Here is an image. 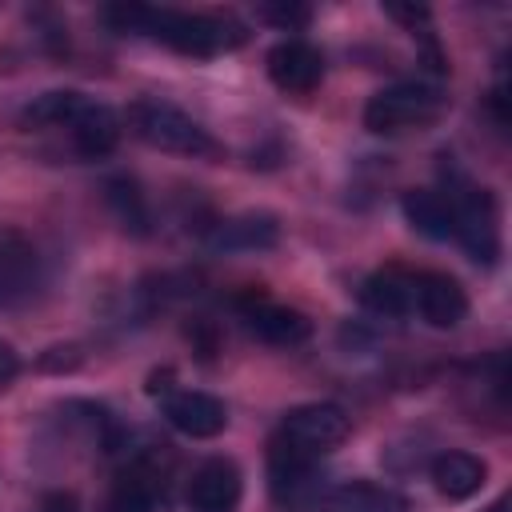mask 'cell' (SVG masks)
<instances>
[{"label": "cell", "mask_w": 512, "mask_h": 512, "mask_svg": "<svg viewBox=\"0 0 512 512\" xmlns=\"http://www.w3.org/2000/svg\"><path fill=\"white\" fill-rule=\"evenodd\" d=\"M256 16L284 28V32H296L312 20V8L308 4H288V0H264V4H256Z\"/></svg>", "instance_id": "22"}, {"label": "cell", "mask_w": 512, "mask_h": 512, "mask_svg": "<svg viewBox=\"0 0 512 512\" xmlns=\"http://www.w3.org/2000/svg\"><path fill=\"white\" fill-rule=\"evenodd\" d=\"M80 104H84V92H76V88H56V92L36 96V100L20 112V124H24V128H68L72 116L80 112Z\"/></svg>", "instance_id": "20"}, {"label": "cell", "mask_w": 512, "mask_h": 512, "mask_svg": "<svg viewBox=\"0 0 512 512\" xmlns=\"http://www.w3.org/2000/svg\"><path fill=\"white\" fill-rule=\"evenodd\" d=\"M408 224L428 240H452V204L436 188H412L400 200Z\"/></svg>", "instance_id": "17"}, {"label": "cell", "mask_w": 512, "mask_h": 512, "mask_svg": "<svg viewBox=\"0 0 512 512\" xmlns=\"http://www.w3.org/2000/svg\"><path fill=\"white\" fill-rule=\"evenodd\" d=\"M104 200L116 212V220L124 224V232H132V236H148L152 232V208H148V200H144V192H140V184L132 176L104 180Z\"/></svg>", "instance_id": "19"}, {"label": "cell", "mask_w": 512, "mask_h": 512, "mask_svg": "<svg viewBox=\"0 0 512 512\" xmlns=\"http://www.w3.org/2000/svg\"><path fill=\"white\" fill-rule=\"evenodd\" d=\"M444 108H448V96L440 88L420 84V80H404V84L380 88L364 104V128L376 132V136L424 132L444 116Z\"/></svg>", "instance_id": "3"}, {"label": "cell", "mask_w": 512, "mask_h": 512, "mask_svg": "<svg viewBox=\"0 0 512 512\" xmlns=\"http://www.w3.org/2000/svg\"><path fill=\"white\" fill-rule=\"evenodd\" d=\"M160 412L180 436H192V440H212L228 428L224 400H216L212 392H200V388H168L160 396Z\"/></svg>", "instance_id": "7"}, {"label": "cell", "mask_w": 512, "mask_h": 512, "mask_svg": "<svg viewBox=\"0 0 512 512\" xmlns=\"http://www.w3.org/2000/svg\"><path fill=\"white\" fill-rule=\"evenodd\" d=\"M240 308V320L244 328L264 340V344H276V348H292V344H304L312 336V320L300 312V308H288V304H276L268 300L264 292H244L236 300Z\"/></svg>", "instance_id": "6"}, {"label": "cell", "mask_w": 512, "mask_h": 512, "mask_svg": "<svg viewBox=\"0 0 512 512\" xmlns=\"http://www.w3.org/2000/svg\"><path fill=\"white\" fill-rule=\"evenodd\" d=\"M412 312L432 328H456L468 316V292L448 272H416Z\"/></svg>", "instance_id": "12"}, {"label": "cell", "mask_w": 512, "mask_h": 512, "mask_svg": "<svg viewBox=\"0 0 512 512\" xmlns=\"http://www.w3.org/2000/svg\"><path fill=\"white\" fill-rule=\"evenodd\" d=\"M80 348L76 344H56V348H48L44 356H40V368L44 372H72V368H80Z\"/></svg>", "instance_id": "23"}, {"label": "cell", "mask_w": 512, "mask_h": 512, "mask_svg": "<svg viewBox=\"0 0 512 512\" xmlns=\"http://www.w3.org/2000/svg\"><path fill=\"white\" fill-rule=\"evenodd\" d=\"M244 496V476L228 456L204 460L188 480V512H236Z\"/></svg>", "instance_id": "11"}, {"label": "cell", "mask_w": 512, "mask_h": 512, "mask_svg": "<svg viewBox=\"0 0 512 512\" xmlns=\"http://www.w3.org/2000/svg\"><path fill=\"white\" fill-rule=\"evenodd\" d=\"M328 508L332 512H408L412 504L396 488H384L372 480H348L328 492Z\"/></svg>", "instance_id": "18"}, {"label": "cell", "mask_w": 512, "mask_h": 512, "mask_svg": "<svg viewBox=\"0 0 512 512\" xmlns=\"http://www.w3.org/2000/svg\"><path fill=\"white\" fill-rule=\"evenodd\" d=\"M444 196L452 204V240L464 244V252L476 264H496L500 256V212L488 188L472 184L456 164H444Z\"/></svg>", "instance_id": "2"}, {"label": "cell", "mask_w": 512, "mask_h": 512, "mask_svg": "<svg viewBox=\"0 0 512 512\" xmlns=\"http://www.w3.org/2000/svg\"><path fill=\"white\" fill-rule=\"evenodd\" d=\"M508 504H512V500H508V496H500V500H492L484 512H508Z\"/></svg>", "instance_id": "26"}, {"label": "cell", "mask_w": 512, "mask_h": 512, "mask_svg": "<svg viewBox=\"0 0 512 512\" xmlns=\"http://www.w3.org/2000/svg\"><path fill=\"white\" fill-rule=\"evenodd\" d=\"M128 128L132 136H140L144 144L160 148V152H180V156H216V140L208 136V128L200 120H192L188 112H180L176 104L164 100H132L128 104Z\"/></svg>", "instance_id": "4"}, {"label": "cell", "mask_w": 512, "mask_h": 512, "mask_svg": "<svg viewBox=\"0 0 512 512\" xmlns=\"http://www.w3.org/2000/svg\"><path fill=\"white\" fill-rule=\"evenodd\" d=\"M108 512H152V488L144 476H124L112 496H108Z\"/></svg>", "instance_id": "21"}, {"label": "cell", "mask_w": 512, "mask_h": 512, "mask_svg": "<svg viewBox=\"0 0 512 512\" xmlns=\"http://www.w3.org/2000/svg\"><path fill=\"white\" fill-rule=\"evenodd\" d=\"M16 376H20V356L8 340H0V388H8Z\"/></svg>", "instance_id": "25"}, {"label": "cell", "mask_w": 512, "mask_h": 512, "mask_svg": "<svg viewBox=\"0 0 512 512\" xmlns=\"http://www.w3.org/2000/svg\"><path fill=\"white\" fill-rule=\"evenodd\" d=\"M416 300V272L380 268L360 284V304L376 316H408Z\"/></svg>", "instance_id": "15"}, {"label": "cell", "mask_w": 512, "mask_h": 512, "mask_svg": "<svg viewBox=\"0 0 512 512\" xmlns=\"http://www.w3.org/2000/svg\"><path fill=\"white\" fill-rule=\"evenodd\" d=\"M348 412L340 404H300L280 420L276 440H284L288 448L320 460L324 452L340 448L348 440Z\"/></svg>", "instance_id": "5"}, {"label": "cell", "mask_w": 512, "mask_h": 512, "mask_svg": "<svg viewBox=\"0 0 512 512\" xmlns=\"http://www.w3.org/2000/svg\"><path fill=\"white\" fill-rule=\"evenodd\" d=\"M484 480H488V464L480 456H472V452H440L432 460V484L448 500L476 496L484 488Z\"/></svg>", "instance_id": "16"}, {"label": "cell", "mask_w": 512, "mask_h": 512, "mask_svg": "<svg viewBox=\"0 0 512 512\" xmlns=\"http://www.w3.org/2000/svg\"><path fill=\"white\" fill-rule=\"evenodd\" d=\"M276 240H280V220L272 212H240V216H228L208 236V244L216 252H264V248H276Z\"/></svg>", "instance_id": "14"}, {"label": "cell", "mask_w": 512, "mask_h": 512, "mask_svg": "<svg viewBox=\"0 0 512 512\" xmlns=\"http://www.w3.org/2000/svg\"><path fill=\"white\" fill-rule=\"evenodd\" d=\"M268 488L280 508H308L316 500V460L288 448L284 440H272L268 448Z\"/></svg>", "instance_id": "8"}, {"label": "cell", "mask_w": 512, "mask_h": 512, "mask_svg": "<svg viewBox=\"0 0 512 512\" xmlns=\"http://www.w3.org/2000/svg\"><path fill=\"white\" fill-rule=\"evenodd\" d=\"M104 20L116 32L132 36H152L168 44L180 56H224L236 52L248 40V24L236 20L232 12H180V8H152V4H108Z\"/></svg>", "instance_id": "1"}, {"label": "cell", "mask_w": 512, "mask_h": 512, "mask_svg": "<svg viewBox=\"0 0 512 512\" xmlns=\"http://www.w3.org/2000/svg\"><path fill=\"white\" fill-rule=\"evenodd\" d=\"M40 284V252L20 228H0V308L28 300Z\"/></svg>", "instance_id": "9"}, {"label": "cell", "mask_w": 512, "mask_h": 512, "mask_svg": "<svg viewBox=\"0 0 512 512\" xmlns=\"http://www.w3.org/2000/svg\"><path fill=\"white\" fill-rule=\"evenodd\" d=\"M264 68H268V80L280 88V92H312L320 80H324V56L320 48H312L308 40H280L268 48L264 56Z\"/></svg>", "instance_id": "10"}, {"label": "cell", "mask_w": 512, "mask_h": 512, "mask_svg": "<svg viewBox=\"0 0 512 512\" xmlns=\"http://www.w3.org/2000/svg\"><path fill=\"white\" fill-rule=\"evenodd\" d=\"M68 136H72V144H76V152H80L84 160H104V156L116 152V144H120V116H116L108 104L84 96L80 112H76L72 124H68Z\"/></svg>", "instance_id": "13"}, {"label": "cell", "mask_w": 512, "mask_h": 512, "mask_svg": "<svg viewBox=\"0 0 512 512\" xmlns=\"http://www.w3.org/2000/svg\"><path fill=\"white\" fill-rule=\"evenodd\" d=\"M384 12L392 20H400L404 28H412V32H416V24H428V8L424 4H384Z\"/></svg>", "instance_id": "24"}]
</instances>
